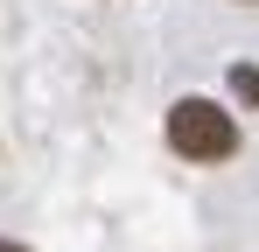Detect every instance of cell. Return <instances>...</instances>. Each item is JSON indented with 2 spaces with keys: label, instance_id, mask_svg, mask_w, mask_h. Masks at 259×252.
I'll list each match as a JSON object with an SVG mask.
<instances>
[{
  "label": "cell",
  "instance_id": "1",
  "mask_svg": "<svg viewBox=\"0 0 259 252\" xmlns=\"http://www.w3.org/2000/svg\"><path fill=\"white\" fill-rule=\"evenodd\" d=\"M168 147L182 161H231L238 154V119L217 98H175L168 105Z\"/></svg>",
  "mask_w": 259,
  "mask_h": 252
},
{
  "label": "cell",
  "instance_id": "2",
  "mask_svg": "<svg viewBox=\"0 0 259 252\" xmlns=\"http://www.w3.org/2000/svg\"><path fill=\"white\" fill-rule=\"evenodd\" d=\"M231 91H238L245 105H259V70H245V63H238V70H231Z\"/></svg>",
  "mask_w": 259,
  "mask_h": 252
},
{
  "label": "cell",
  "instance_id": "3",
  "mask_svg": "<svg viewBox=\"0 0 259 252\" xmlns=\"http://www.w3.org/2000/svg\"><path fill=\"white\" fill-rule=\"evenodd\" d=\"M0 252H21V245H14V238H0Z\"/></svg>",
  "mask_w": 259,
  "mask_h": 252
}]
</instances>
